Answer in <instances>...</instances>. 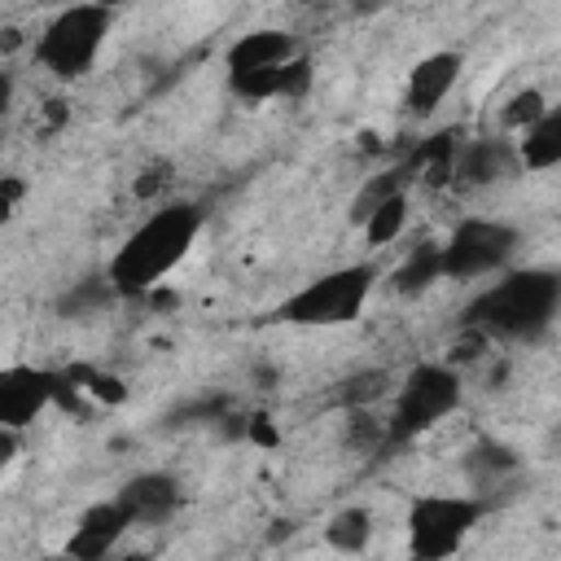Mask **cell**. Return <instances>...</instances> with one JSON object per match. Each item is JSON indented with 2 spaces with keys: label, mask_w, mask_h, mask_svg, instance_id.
<instances>
[{
  "label": "cell",
  "mask_w": 561,
  "mask_h": 561,
  "mask_svg": "<svg viewBox=\"0 0 561 561\" xmlns=\"http://www.w3.org/2000/svg\"><path fill=\"white\" fill-rule=\"evenodd\" d=\"M324 539H329V548H337V552H364L368 539H373V517H368V508H337V513L329 517V526H324Z\"/></svg>",
  "instance_id": "19"
},
{
  "label": "cell",
  "mask_w": 561,
  "mask_h": 561,
  "mask_svg": "<svg viewBox=\"0 0 561 561\" xmlns=\"http://www.w3.org/2000/svg\"><path fill=\"white\" fill-rule=\"evenodd\" d=\"M557 307H561V276L552 267H522L486 285L465 307V324L513 342H539L552 329Z\"/></svg>",
  "instance_id": "2"
},
{
  "label": "cell",
  "mask_w": 561,
  "mask_h": 561,
  "mask_svg": "<svg viewBox=\"0 0 561 561\" xmlns=\"http://www.w3.org/2000/svg\"><path fill=\"white\" fill-rule=\"evenodd\" d=\"M434 280H443V254H438L434 241H421V245H412L408 259L394 267V289H399V294H421V289H430Z\"/></svg>",
  "instance_id": "17"
},
{
  "label": "cell",
  "mask_w": 561,
  "mask_h": 561,
  "mask_svg": "<svg viewBox=\"0 0 561 561\" xmlns=\"http://www.w3.org/2000/svg\"><path fill=\"white\" fill-rule=\"evenodd\" d=\"M26 202V180L22 175H0V224H9Z\"/></svg>",
  "instance_id": "23"
},
{
  "label": "cell",
  "mask_w": 561,
  "mask_h": 561,
  "mask_svg": "<svg viewBox=\"0 0 561 561\" xmlns=\"http://www.w3.org/2000/svg\"><path fill=\"white\" fill-rule=\"evenodd\" d=\"M110 26H114V13L96 0H79V4H66L35 39V61L53 75V79H83L105 39H110Z\"/></svg>",
  "instance_id": "4"
},
{
  "label": "cell",
  "mask_w": 561,
  "mask_h": 561,
  "mask_svg": "<svg viewBox=\"0 0 561 561\" xmlns=\"http://www.w3.org/2000/svg\"><path fill=\"white\" fill-rule=\"evenodd\" d=\"M110 302H114V289H110V280H105V276H88V280H75V285L61 294L57 311H61L66 320H83V316H96V311H105Z\"/></svg>",
  "instance_id": "20"
},
{
  "label": "cell",
  "mask_w": 561,
  "mask_h": 561,
  "mask_svg": "<svg viewBox=\"0 0 561 561\" xmlns=\"http://www.w3.org/2000/svg\"><path fill=\"white\" fill-rule=\"evenodd\" d=\"M359 219H364V241H368L373 250L394 245V241L403 237V228H408V193H403V188L386 193V197L373 202Z\"/></svg>",
  "instance_id": "16"
},
{
  "label": "cell",
  "mask_w": 561,
  "mask_h": 561,
  "mask_svg": "<svg viewBox=\"0 0 561 561\" xmlns=\"http://www.w3.org/2000/svg\"><path fill=\"white\" fill-rule=\"evenodd\" d=\"M57 373L35 364H9L0 368V430L22 434L44 416L48 403H57Z\"/></svg>",
  "instance_id": "8"
},
{
  "label": "cell",
  "mask_w": 561,
  "mask_h": 561,
  "mask_svg": "<svg viewBox=\"0 0 561 561\" xmlns=\"http://www.w3.org/2000/svg\"><path fill=\"white\" fill-rule=\"evenodd\" d=\"M202 224H206V210L188 197H175V202L158 206L153 215H145L123 237V245L114 250V259L105 267V280H110L114 298L136 302V298L153 294L188 259V250L202 237Z\"/></svg>",
  "instance_id": "1"
},
{
  "label": "cell",
  "mask_w": 561,
  "mask_h": 561,
  "mask_svg": "<svg viewBox=\"0 0 561 561\" xmlns=\"http://www.w3.org/2000/svg\"><path fill=\"white\" fill-rule=\"evenodd\" d=\"M482 508L486 504L473 495H416L408 508V552L421 561L451 557L478 526Z\"/></svg>",
  "instance_id": "6"
},
{
  "label": "cell",
  "mask_w": 561,
  "mask_h": 561,
  "mask_svg": "<svg viewBox=\"0 0 561 561\" xmlns=\"http://www.w3.org/2000/svg\"><path fill=\"white\" fill-rule=\"evenodd\" d=\"M377 285V267L373 263H342L320 272L316 280L298 285L280 307L276 320L298 324V329H333V324H351L359 320V311L368 307V294Z\"/></svg>",
  "instance_id": "3"
},
{
  "label": "cell",
  "mask_w": 561,
  "mask_h": 561,
  "mask_svg": "<svg viewBox=\"0 0 561 561\" xmlns=\"http://www.w3.org/2000/svg\"><path fill=\"white\" fill-rule=\"evenodd\" d=\"M9 451H13V430H0V478H4V465H9Z\"/></svg>",
  "instance_id": "26"
},
{
  "label": "cell",
  "mask_w": 561,
  "mask_h": 561,
  "mask_svg": "<svg viewBox=\"0 0 561 561\" xmlns=\"http://www.w3.org/2000/svg\"><path fill=\"white\" fill-rule=\"evenodd\" d=\"M245 434H250V438H259V443H276V434H272L267 416H254V421H245Z\"/></svg>",
  "instance_id": "25"
},
{
  "label": "cell",
  "mask_w": 561,
  "mask_h": 561,
  "mask_svg": "<svg viewBox=\"0 0 561 561\" xmlns=\"http://www.w3.org/2000/svg\"><path fill=\"white\" fill-rule=\"evenodd\" d=\"M114 500L123 504V513H127L131 526H162V522H171V517L180 513L184 491H180V482H175L171 473L145 469V473L127 478Z\"/></svg>",
  "instance_id": "9"
},
{
  "label": "cell",
  "mask_w": 561,
  "mask_h": 561,
  "mask_svg": "<svg viewBox=\"0 0 561 561\" xmlns=\"http://www.w3.org/2000/svg\"><path fill=\"white\" fill-rule=\"evenodd\" d=\"M298 39L289 31H276V26H259V31H245L228 44L224 53V66L228 75H241V70H267V66H280L289 57H298Z\"/></svg>",
  "instance_id": "14"
},
{
  "label": "cell",
  "mask_w": 561,
  "mask_h": 561,
  "mask_svg": "<svg viewBox=\"0 0 561 561\" xmlns=\"http://www.w3.org/2000/svg\"><path fill=\"white\" fill-rule=\"evenodd\" d=\"M228 88L241 101H298L311 88V61L298 53L267 70H241V75H228Z\"/></svg>",
  "instance_id": "13"
},
{
  "label": "cell",
  "mask_w": 561,
  "mask_h": 561,
  "mask_svg": "<svg viewBox=\"0 0 561 561\" xmlns=\"http://www.w3.org/2000/svg\"><path fill=\"white\" fill-rule=\"evenodd\" d=\"M386 386H390V373H386V368H368V373H355V377H346V386H342V399H346L351 408H373V403L386 394Z\"/></svg>",
  "instance_id": "21"
},
{
  "label": "cell",
  "mask_w": 561,
  "mask_h": 561,
  "mask_svg": "<svg viewBox=\"0 0 561 561\" xmlns=\"http://www.w3.org/2000/svg\"><path fill=\"white\" fill-rule=\"evenodd\" d=\"M302 4H316V0H302Z\"/></svg>",
  "instance_id": "27"
},
{
  "label": "cell",
  "mask_w": 561,
  "mask_h": 561,
  "mask_svg": "<svg viewBox=\"0 0 561 561\" xmlns=\"http://www.w3.org/2000/svg\"><path fill=\"white\" fill-rule=\"evenodd\" d=\"M460 394H465V386L451 364H416L394 390L386 443H408V438L434 430L438 421H447L460 408Z\"/></svg>",
  "instance_id": "5"
},
{
  "label": "cell",
  "mask_w": 561,
  "mask_h": 561,
  "mask_svg": "<svg viewBox=\"0 0 561 561\" xmlns=\"http://www.w3.org/2000/svg\"><path fill=\"white\" fill-rule=\"evenodd\" d=\"M127 530H131V522H127L123 504H118V500H101V504H88V508L79 513V522L70 526L61 552L75 557V561H101L105 552L118 548V539H123Z\"/></svg>",
  "instance_id": "10"
},
{
  "label": "cell",
  "mask_w": 561,
  "mask_h": 561,
  "mask_svg": "<svg viewBox=\"0 0 561 561\" xmlns=\"http://www.w3.org/2000/svg\"><path fill=\"white\" fill-rule=\"evenodd\" d=\"M517 228L504 219H482L469 215L451 228V237L438 245L443 254V276L447 280H473V276H491L504 272L508 259L517 254Z\"/></svg>",
  "instance_id": "7"
},
{
  "label": "cell",
  "mask_w": 561,
  "mask_h": 561,
  "mask_svg": "<svg viewBox=\"0 0 561 561\" xmlns=\"http://www.w3.org/2000/svg\"><path fill=\"white\" fill-rule=\"evenodd\" d=\"M543 110H548V96H543L539 88H522V92H513V101H508V110H504V123L522 131V127H530Z\"/></svg>",
  "instance_id": "22"
},
{
  "label": "cell",
  "mask_w": 561,
  "mask_h": 561,
  "mask_svg": "<svg viewBox=\"0 0 561 561\" xmlns=\"http://www.w3.org/2000/svg\"><path fill=\"white\" fill-rule=\"evenodd\" d=\"M13 92H18L13 75H9V70H0V131H4V118H9V110H13Z\"/></svg>",
  "instance_id": "24"
},
{
  "label": "cell",
  "mask_w": 561,
  "mask_h": 561,
  "mask_svg": "<svg viewBox=\"0 0 561 561\" xmlns=\"http://www.w3.org/2000/svg\"><path fill=\"white\" fill-rule=\"evenodd\" d=\"M465 473L473 478L478 491H491V486H500L504 478L517 473V456H513L504 443H478V447L465 456Z\"/></svg>",
  "instance_id": "18"
},
{
  "label": "cell",
  "mask_w": 561,
  "mask_h": 561,
  "mask_svg": "<svg viewBox=\"0 0 561 561\" xmlns=\"http://www.w3.org/2000/svg\"><path fill=\"white\" fill-rule=\"evenodd\" d=\"M460 70H465V57L451 53V48H438V53L421 57V61L408 70V88H403V105H408V114L430 118V114L447 101V92L456 88Z\"/></svg>",
  "instance_id": "11"
},
{
  "label": "cell",
  "mask_w": 561,
  "mask_h": 561,
  "mask_svg": "<svg viewBox=\"0 0 561 561\" xmlns=\"http://www.w3.org/2000/svg\"><path fill=\"white\" fill-rule=\"evenodd\" d=\"M517 162L526 171H552V167H561V110L557 105H548L530 127H522Z\"/></svg>",
  "instance_id": "15"
},
{
  "label": "cell",
  "mask_w": 561,
  "mask_h": 561,
  "mask_svg": "<svg viewBox=\"0 0 561 561\" xmlns=\"http://www.w3.org/2000/svg\"><path fill=\"white\" fill-rule=\"evenodd\" d=\"M517 145L508 140H469V145H456V158H451V180L460 188H491V184H504L513 171H517Z\"/></svg>",
  "instance_id": "12"
}]
</instances>
